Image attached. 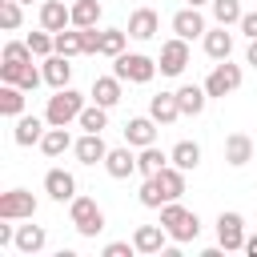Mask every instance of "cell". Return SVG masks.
<instances>
[{
    "mask_svg": "<svg viewBox=\"0 0 257 257\" xmlns=\"http://www.w3.org/2000/svg\"><path fill=\"white\" fill-rule=\"evenodd\" d=\"M161 225H165V233H169L177 245H189V241H197V233H201V217L189 213L181 201H165V205H161Z\"/></svg>",
    "mask_w": 257,
    "mask_h": 257,
    "instance_id": "obj_1",
    "label": "cell"
},
{
    "mask_svg": "<svg viewBox=\"0 0 257 257\" xmlns=\"http://www.w3.org/2000/svg\"><path fill=\"white\" fill-rule=\"evenodd\" d=\"M157 60L153 56H145V52H120L116 56V64H112V72L120 76V80H128V84H149L153 76H157Z\"/></svg>",
    "mask_w": 257,
    "mask_h": 257,
    "instance_id": "obj_2",
    "label": "cell"
},
{
    "mask_svg": "<svg viewBox=\"0 0 257 257\" xmlns=\"http://www.w3.org/2000/svg\"><path fill=\"white\" fill-rule=\"evenodd\" d=\"M80 112H84V96H80L76 88H56V96H48L44 120H48V124H72Z\"/></svg>",
    "mask_w": 257,
    "mask_h": 257,
    "instance_id": "obj_3",
    "label": "cell"
},
{
    "mask_svg": "<svg viewBox=\"0 0 257 257\" xmlns=\"http://www.w3.org/2000/svg\"><path fill=\"white\" fill-rule=\"evenodd\" d=\"M68 217H72V225H76L80 237H96L104 229V213H100V205L92 197H72L68 201Z\"/></svg>",
    "mask_w": 257,
    "mask_h": 257,
    "instance_id": "obj_4",
    "label": "cell"
},
{
    "mask_svg": "<svg viewBox=\"0 0 257 257\" xmlns=\"http://www.w3.org/2000/svg\"><path fill=\"white\" fill-rule=\"evenodd\" d=\"M36 217V197L28 189H8L0 197V221H32Z\"/></svg>",
    "mask_w": 257,
    "mask_h": 257,
    "instance_id": "obj_5",
    "label": "cell"
},
{
    "mask_svg": "<svg viewBox=\"0 0 257 257\" xmlns=\"http://www.w3.org/2000/svg\"><path fill=\"white\" fill-rule=\"evenodd\" d=\"M237 88H241V68L229 64V60H221V64L205 76V92H209V96H229V92H237Z\"/></svg>",
    "mask_w": 257,
    "mask_h": 257,
    "instance_id": "obj_6",
    "label": "cell"
},
{
    "mask_svg": "<svg viewBox=\"0 0 257 257\" xmlns=\"http://www.w3.org/2000/svg\"><path fill=\"white\" fill-rule=\"evenodd\" d=\"M161 72L165 76H181L185 68H189V40H181V36H173V40H165L161 44Z\"/></svg>",
    "mask_w": 257,
    "mask_h": 257,
    "instance_id": "obj_7",
    "label": "cell"
},
{
    "mask_svg": "<svg viewBox=\"0 0 257 257\" xmlns=\"http://www.w3.org/2000/svg\"><path fill=\"white\" fill-rule=\"evenodd\" d=\"M0 80H4V84H20L24 92H32V88H40V80H44V68H32V60H28V64L0 60Z\"/></svg>",
    "mask_w": 257,
    "mask_h": 257,
    "instance_id": "obj_8",
    "label": "cell"
},
{
    "mask_svg": "<svg viewBox=\"0 0 257 257\" xmlns=\"http://www.w3.org/2000/svg\"><path fill=\"white\" fill-rule=\"evenodd\" d=\"M217 241H221L225 253L245 249V221H241V213H221L217 217Z\"/></svg>",
    "mask_w": 257,
    "mask_h": 257,
    "instance_id": "obj_9",
    "label": "cell"
},
{
    "mask_svg": "<svg viewBox=\"0 0 257 257\" xmlns=\"http://www.w3.org/2000/svg\"><path fill=\"white\" fill-rule=\"evenodd\" d=\"M44 193L64 205V201L76 197V177H72L68 169H48V173H44Z\"/></svg>",
    "mask_w": 257,
    "mask_h": 257,
    "instance_id": "obj_10",
    "label": "cell"
},
{
    "mask_svg": "<svg viewBox=\"0 0 257 257\" xmlns=\"http://www.w3.org/2000/svg\"><path fill=\"white\" fill-rule=\"evenodd\" d=\"M68 24H72V4H64V0H44L40 4V28L64 32Z\"/></svg>",
    "mask_w": 257,
    "mask_h": 257,
    "instance_id": "obj_11",
    "label": "cell"
},
{
    "mask_svg": "<svg viewBox=\"0 0 257 257\" xmlns=\"http://www.w3.org/2000/svg\"><path fill=\"white\" fill-rule=\"evenodd\" d=\"M124 145H133V149L157 145V120H153V116H133V120L124 124Z\"/></svg>",
    "mask_w": 257,
    "mask_h": 257,
    "instance_id": "obj_12",
    "label": "cell"
},
{
    "mask_svg": "<svg viewBox=\"0 0 257 257\" xmlns=\"http://www.w3.org/2000/svg\"><path fill=\"white\" fill-rule=\"evenodd\" d=\"M72 145H76V141H72L68 124H48L44 137H40V153H44V157H64Z\"/></svg>",
    "mask_w": 257,
    "mask_h": 257,
    "instance_id": "obj_13",
    "label": "cell"
},
{
    "mask_svg": "<svg viewBox=\"0 0 257 257\" xmlns=\"http://www.w3.org/2000/svg\"><path fill=\"white\" fill-rule=\"evenodd\" d=\"M72 153H76V161L80 165H104V157H108V145H104V137L100 133H84L76 145H72Z\"/></svg>",
    "mask_w": 257,
    "mask_h": 257,
    "instance_id": "obj_14",
    "label": "cell"
},
{
    "mask_svg": "<svg viewBox=\"0 0 257 257\" xmlns=\"http://www.w3.org/2000/svg\"><path fill=\"white\" fill-rule=\"evenodd\" d=\"M161 32V16L153 12V8H137L133 16H128V36L133 40H153Z\"/></svg>",
    "mask_w": 257,
    "mask_h": 257,
    "instance_id": "obj_15",
    "label": "cell"
},
{
    "mask_svg": "<svg viewBox=\"0 0 257 257\" xmlns=\"http://www.w3.org/2000/svg\"><path fill=\"white\" fill-rule=\"evenodd\" d=\"M173 32H177L181 40H197V36H205L209 28H205V16H201L197 8H181V12L173 16Z\"/></svg>",
    "mask_w": 257,
    "mask_h": 257,
    "instance_id": "obj_16",
    "label": "cell"
},
{
    "mask_svg": "<svg viewBox=\"0 0 257 257\" xmlns=\"http://www.w3.org/2000/svg\"><path fill=\"white\" fill-rule=\"evenodd\" d=\"M225 161H229L233 169L249 165V161H253V137H249V133H229V137H225Z\"/></svg>",
    "mask_w": 257,
    "mask_h": 257,
    "instance_id": "obj_17",
    "label": "cell"
},
{
    "mask_svg": "<svg viewBox=\"0 0 257 257\" xmlns=\"http://www.w3.org/2000/svg\"><path fill=\"white\" fill-rule=\"evenodd\" d=\"M104 169H108V177H112V181H124V177H133V173H137L133 145H124V149H108V157H104Z\"/></svg>",
    "mask_w": 257,
    "mask_h": 257,
    "instance_id": "obj_18",
    "label": "cell"
},
{
    "mask_svg": "<svg viewBox=\"0 0 257 257\" xmlns=\"http://www.w3.org/2000/svg\"><path fill=\"white\" fill-rule=\"evenodd\" d=\"M68 60H72V56H60V52L44 56V84L68 88V80H72V64H68Z\"/></svg>",
    "mask_w": 257,
    "mask_h": 257,
    "instance_id": "obj_19",
    "label": "cell"
},
{
    "mask_svg": "<svg viewBox=\"0 0 257 257\" xmlns=\"http://www.w3.org/2000/svg\"><path fill=\"white\" fill-rule=\"evenodd\" d=\"M149 116H153L157 124H173L177 116H185L181 104H177V92H157V96L149 100Z\"/></svg>",
    "mask_w": 257,
    "mask_h": 257,
    "instance_id": "obj_20",
    "label": "cell"
},
{
    "mask_svg": "<svg viewBox=\"0 0 257 257\" xmlns=\"http://www.w3.org/2000/svg\"><path fill=\"white\" fill-rule=\"evenodd\" d=\"M165 225H137V233H133V245H137V253H161L165 249Z\"/></svg>",
    "mask_w": 257,
    "mask_h": 257,
    "instance_id": "obj_21",
    "label": "cell"
},
{
    "mask_svg": "<svg viewBox=\"0 0 257 257\" xmlns=\"http://www.w3.org/2000/svg\"><path fill=\"white\" fill-rule=\"evenodd\" d=\"M205 52H209L213 60H229V52H233V32H229L225 24L209 28V32H205Z\"/></svg>",
    "mask_w": 257,
    "mask_h": 257,
    "instance_id": "obj_22",
    "label": "cell"
},
{
    "mask_svg": "<svg viewBox=\"0 0 257 257\" xmlns=\"http://www.w3.org/2000/svg\"><path fill=\"white\" fill-rule=\"evenodd\" d=\"M120 84H124V80H120L116 72H112V76H96V80H92V100L104 104V108L120 104Z\"/></svg>",
    "mask_w": 257,
    "mask_h": 257,
    "instance_id": "obj_23",
    "label": "cell"
},
{
    "mask_svg": "<svg viewBox=\"0 0 257 257\" xmlns=\"http://www.w3.org/2000/svg\"><path fill=\"white\" fill-rule=\"evenodd\" d=\"M205 100H209L205 84H181V88H177V104H181V112H185V116L205 112Z\"/></svg>",
    "mask_w": 257,
    "mask_h": 257,
    "instance_id": "obj_24",
    "label": "cell"
},
{
    "mask_svg": "<svg viewBox=\"0 0 257 257\" xmlns=\"http://www.w3.org/2000/svg\"><path fill=\"white\" fill-rule=\"evenodd\" d=\"M44 124H48V120H40V116H16V133H12V141H16L20 149H28V145H40V137H44Z\"/></svg>",
    "mask_w": 257,
    "mask_h": 257,
    "instance_id": "obj_25",
    "label": "cell"
},
{
    "mask_svg": "<svg viewBox=\"0 0 257 257\" xmlns=\"http://www.w3.org/2000/svg\"><path fill=\"white\" fill-rule=\"evenodd\" d=\"M169 161H173L177 169L193 173V169L201 165V145H197V141H177V145H173V153H169Z\"/></svg>",
    "mask_w": 257,
    "mask_h": 257,
    "instance_id": "obj_26",
    "label": "cell"
},
{
    "mask_svg": "<svg viewBox=\"0 0 257 257\" xmlns=\"http://www.w3.org/2000/svg\"><path fill=\"white\" fill-rule=\"evenodd\" d=\"M44 241H48L44 225H20V229H16V249H20V253H28V257H32V253H40V249H44Z\"/></svg>",
    "mask_w": 257,
    "mask_h": 257,
    "instance_id": "obj_27",
    "label": "cell"
},
{
    "mask_svg": "<svg viewBox=\"0 0 257 257\" xmlns=\"http://www.w3.org/2000/svg\"><path fill=\"white\" fill-rule=\"evenodd\" d=\"M165 165H169V157H165L157 145H145V149L137 153V173H141V177H157Z\"/></svg>",
    "mask_w": 257,
    "mask_h": 257,
    "instance_id": "obj_28",
    "label": "cell"
},
{
    "mask_svg": "<svg viewBox=\"0 0 257 257\" xmlns=\"http://www.w3.org/2000/svg\"><path fill=\"white\" fill-rule=\"evenodd\" d=\"M157 181H161V189H165V201H181V193H185V169L165 165V169L157 173Z\"/></svg>",
    "mask_w": 257,
    "mask_h": 257,
    "instance_id": "obj_29",
    "label": "cell"
},
{
    "mask_svg": "<svg viewBox=\"0 0 257 257\" xmlns=\"http://www.w3.org/2000/svg\"><path fill=\"white\" fill-rule=\"evenodd\" d=\"M76 124H80L84 133H104V128H108V108L92 100V104H84V112L76 116Z\"/></svg>",
    "mask_w": 257,
    "mask_h": 257,
    "instance_id": "obj_30",
    "label": "cell"
},
{
    "mask_svg": "<svg viewBox=\"0 0 257 257\" xmlns=\"http://www.w3.org/2000/svg\"><path fill=\"white\" fill-rule=\"evenodd\" d=\"M100 24V0H76L72 4V28H96Z\"/></svg>",
    "mask_w": 257,
    "mask_h": 257,
    "instance_id": "obj_31",
    "label": "cell"
},
{
    "mask_svg": "<svg viewBox=\"0 0 257 257\" xmlns=\"http://www.w3.org/2000/svg\"><path fill=\"white\" fill-rule=\"evenodd\" d=\"M0 112L4 116H24V88L20 84H4L0 88Z\"/></svg>",
    "mask_w": 257,
    "mask_h": 257,
    "instance_id": "obj_32",
    "label": "cell"
},
{
    "mask_svg": "<svg viewBox=\"0 0 257 257\" xmlns=\"http://www.w3.org/2000/svg\"><path fill=\"white\" fill-rule=\"evenodd\" d=\"M56 52H60V56H80V52H84V32H80V28L56 32Z\"/></svg>",
    "mask_w": 257,
    "mask_h": 257,
    "instance_id": "obj_33",
    "label": "cell"
},
{
    "mask_svg": "<svg viewBox=\"0 0 257 257\" xmlns=\"http://www.w3.org/2000/svg\"><path fill=\"white\" fill-rule=\"evenodd\" d=\"M241 16H245L241 12V0H213V20L217 24L229 28V24H241Z\"/></svg>",
    "mask_w": 257,
    "mask_h": 257,
    "instance_id": "obj_34",
    "label": "cell"
},
{
    "mask_svg": "<svg viewBox=\"0 0 257 257\" xmlns=\"http://www.w3.org/2000/svg\"><path fill=\"white\" fill-rule=\"evenodd\" d=\"M124 40H128V32H120V28H104L100 32V56H120L124 52Z\"/></svg>",
    "mask_w": 257,
    "mask_h": 257,
    "instance_id": "obj_35",
    "label": "cell"
},
{
    "mask_svg": "<svg viewBox=\"0 0 257 257\" xmlns=\"http://www.w3.org/2000/svg\"><path fill=\"white\" fill-rule=\"evenodd\" d=\"M137 197H141V205H145V209H161V205H165V189H161V181H157V177H145V185H141V193H137Z\"/></svg>",
    "mask_w": 257,
    "mask_h": 257,
    "instance_id": "obj_36",
    "label": "cell"
},
{
    "mask_svg": "<svg viewBox=\"0 0 257 257\" xmlns=\"http://www.w3.org/2000/svg\"><path fill=\"white\" fill-rule=\"evenodd\" d=\"M32 56H36V52L28 48V40H24V44H20V40H8V44H4V56H0V60H12V64H28Z\"/></svg>",
    "mask_w": 257,
    "mask_h": 257,
    "instance_id": "obj_37",
    "label": "cell"
},
{
    "mask_svg": "<svg viewBox=\"0 0 257 257\" xmlns=\"http://www.w3.org/2000/svg\"><path fill=\"white\" fill-rule=\"evenodd\" d=\"M0 28H20V0H0Z\"/></svg>",
    "mask_w": 257,
    "mask_h": 257,
    "instance_id": "obj_38",
    "label": "cell"
},
{
    "mask_svg": "<svg viewBox=\"0 0 257 257\" xmlns=\"http://www.w3.org/2000/svg\"><path fill=\"white\" fill-rule=\"evenodd\" d=\"M133 253H137L133 241H108L104 245V257H133Z\"/></svg>",
    "mask_w": 257,
    "mask_h": 257,
    "instance_id": "obj_39",
    "label": "cell"
},
{
    "mask_svg": "<svg viewBox=\"0 0 257 257\" xmlns=\"http://www.w3.org/2000/svg\"><path fill=\"white\" fill-rule=\"evenodd\" d=\"M84 32V52H100V32L96 28H80Z\"/></svg>",
    "mask_w": 257,
    "mask_h": 257,
    "instance_id": "obj_40",
    "label": "cell"
},
{
    "mask_svg": "<svg viewBox=\"0 0 257 257\" xmlns=\"http://www.w3.org/2000/svg\"><path fill=\"white\" fill-rule=\"evenodd\" d=\"M241 32H245L249 40H257V12H245V16H241Z\"/></svg>",
    "mask_w": 257,
    "mask_h": 257,
    "instance_id": "obj_41",
    "label": "cell"
},
{
    "mask_svg": "<svg viewBox=\"0 0 257 257\" xmlns=\"http://www.w3.org/2000/svg\"><path fill=\"white\" fill-rule=\"evenodd\" d=\"M245 64L257 68V40H249V48H245Z\"/></svg>",
    "mask_w": 257,
    "mask_h": 257,
    "instance_id": "obj_42",
    "label": "cell"
},
{
    "mask_svg": "<svg viewBox=\"0 0 257 257\" xmlns=\"http://www.w3.org/2000/svg\"><path fill=\"white\" fill-rule=\"evenodd\" d=\"M245 253H253V257H257V233H253V237H245Z\"/></svg>",
    "mask_w": 257,
    "mask_h": 257,
    "instance_id": "obj_43",
    "label": "cell"
},
{
    "mask_svg": "<svg viewBox=\"0 0 257 257\" xmlns=\"http://www.w3.org/2000/svg\"><path fill=\"white\" fill-rule=\"evenodd\" d=\"M189 8H201V4H213V0H185Z\"/></svg>",
    "mask_w": 257,
    "mask_h": 257,
    "instance_id": "obj_44",
    "label": "cell"
},
{
    "mask_svg": "<svg viewBox=\"0 0 257 257\" xmlns=\"http://www.w3.org/2000/svg\"><path fill=\"white\" fill-rule=\"evenodd\" d=\"M20 4H32V0H20Z\"/></svg>",
    "mask_w": 257,
    "mask_h": 257,
    "instance_id": "obj_45",
    "label": "cell"
}]
</instances>
